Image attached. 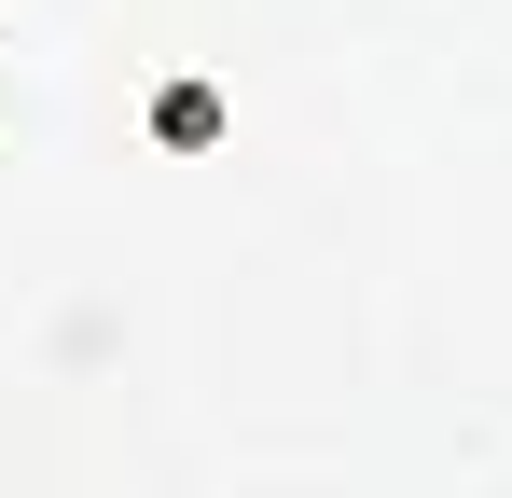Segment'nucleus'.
<instances>
[{
	"instance_id": "1",
	"label": "nucleus",
	"mask_w": 512,
	"mask_h": 498,
	"mask_svg": "<svg viewBox=\"0 0 512 498\" xmlns=\"http://www.w3.org/2000/svg\"><path fill=\"white\" fill-rule=\"evenodd\" d=\"M153 139H180V153L222 139V97H208V83H167V97H153Z\"/></svg>"
}]
</instances>
